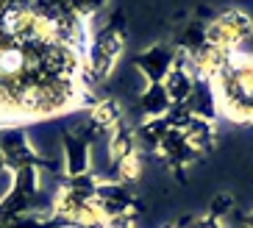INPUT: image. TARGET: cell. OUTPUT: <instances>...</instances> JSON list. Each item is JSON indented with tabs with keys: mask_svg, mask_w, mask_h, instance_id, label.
<instances>
[{
	"mask_svg": "<svg viewBox=\"0 0 253 228\" xmlns=\"http://www.w3.org/2000/svg\"><path fill=\"white\" fill-rule=\"evenodd\" d=\"M164 89H167V95H170L172 106H181L186 100V97L192 95V89H195V75L186 70L184 64H178L175 61V67H172L170 73H167V78H164Z\"/></svg>",
	"mask_w": 253,
	"mask_h": 228,
	"instance_id": "8992f818",
	"label": "cell"
},
{
	"mask_svg": "<svg viewBox=\"0 0 253 228\" xmlns=\"http://www.w3.org/2000/svg\"><path fill=\"white\" fill-rule=\"evenodd\" d=\"M239 223H242L245 228H253V212L251 214H242V217H239Z\"/></svg>",
	"mask_w": 253,
	"mask_h": 228,
	"instance_id": "8fae6325",
	"label": "cell"
},
{
	"mask_svg": "<svg viewBox=\"0 0 253 228\" xmlns=\"http://www.w3.org/2000/svg\"><path fill=\"white\" fill-rule=\"evenodd\" d=\"M251 31H253L251 17L239 8H228L225 14H217L211 22H206V45L220 53H234L251 37Z\"/></svg>",
	"mask_w": 253,
	"mask_h": 228,
	"instance_id": "277c9868",
	"label": "cell"
},
{
	"mask_svg": "<svg viewBox=\"0 0 253 228\" xmlns=\"http://www.w3.org/2000/svg\"><path fill=\"white\" fill-rule=\"evenodd\" d=\"M172 228H223V226H220L217 217L206 214V217H184L178 226H172Z\"/></svg>",
	"mask_w": 253,
	"mask_h": 228,
	"instance_id": "ba28073f",
	"label": "cell"
},
{
	"mask_svg": "<svg viewBox=\"0 0 253 228\" xmlns=\"http://www.w3.org/2000/svg\"><path fill=\"white\" fill-rule=\"evenodd\" d=\"M175 56H178L175 47H170V45H164V42H156V45H150L148 50L136 53L134 67L145 75L148 84H162L167 78V73L175 67Z\"/></svg>",
	"mask_w": 253,
	"mask_h": 228,
	"instance_id": "5b68a950",
	"label": "cell"
},
{
	"mask_svg": "<svg viewBox=\"0 0 253 228\" xmlns=\"http://www.w3.org/2000/svg\"><path fill=\"white\" fill-rule=\"evenodd\" d=\"M139 109L148 120L164 117V114L172 109V100H170V95H167L164 84H148V87H145V92H142V97H139Z\"/></svg>",
	"mask_w": 253,
	"mask_h": 228,
	"instance_id": "52a82bcc",
	"label": "cell"
},
{
	"mask_svg": "<svg viewBox=\"0 0 253 228\" xmlns=\"http://www.w3.org/2000/svg\"><path fill=\"white\" fill-rule=\"evenodd\" d=\"M106 0H0V131L92 109V42Z\"/></svg>",
	"mask_w": 253,
	"mask_h": 228,
	"instance_id": "6da1fadb",
	"label": "cell"
},
{
	"mask_svg": "<svg viewBox=\"0 0 253 228\" xmlns=\"http://www.w3.org/2000/svg\"><path fill=\"white\" fill-rule=\"evenodd\" d=\"M231 206H234V198H231V195H225V192H220V195H217V198L211 200V206H209V214L220 220L223 214H228V212H231Z\"/></svg>",
	"mask_w": 253,
	"mask_h": 228,
	"instance_id": "9c48e42d",
	"label": "cell"
},
{
	"mask_svg": "<svg viewBox=\"0 0 253 228\" xmlns=\"http://www.w3.org/2000/svg\"><path fill=\"white\" fill-rule=\"evenodd\" d=\"M209 89L214 95L217 117L237 125L253 123V53L234 50L223 59L211 78Z\"/></svg>",
	"mask_w": 253,
	"mask_h": 228,
	"instance_id": "7a4b0ae2",
	"label": "cell"
},
{
	"mask_svg": "<svg viewBox=\"0 0 253 228\" xmlns=\"http://www.w3.org/2000/svg\"><path fill=\"white\" fill-rule=\"evenodd\" d=\"M100 228H131V217H106Z\"/></svg>",
	"mask_w": 253,
	"mask_h": 228,
	"instance_id": "30bf717a",
	"label": "cell"
},
{
	"mask_svg": "<svg viewBox=\"0 0 253 228\" xmlns=\"http://www.w3.org/2000/svg\"><path fill=\"white\" fill-rule=\"evenodd\" d=\"M123 47H126V17H123V11H117V14L109 20V25L95 34L92 53H89L92 81H106V78H109V73L114 70Z\"/></svg>",
	"mask_w": 253,
	"mask_h": 228,
	"instance_id": "3957f363",
	"label": "cell"
},
{
	"mask_svg": "<svg viewBox=\"0 0 253 228\" xmlns=\"http://www.w3.org/2000/svg\"><path fill=\"white\" fill-rule=\"evenodd\" d=\"M6 167V162H3V150H0V170Z\"/></svg>",
	"mask_w": 253,
	"mask_h": 228,
	"instance_id": "7c38bea8",
	"label": "cell"
}]
</instances>
